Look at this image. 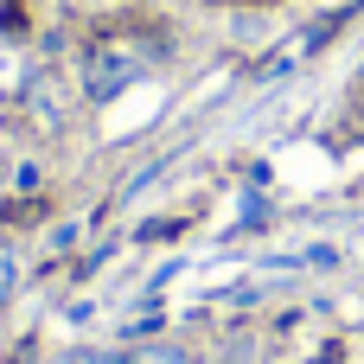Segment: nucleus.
Returning a JSON list of instances; mask_svg holds the SVG:
<instances>
[{"label": "nucleus", "mask_w": 364, "mask_h": 364, "mask_svg": "<svg viewBox=\"0 0 364 364\" xmlns=\"http://www.w3.org/2000/svg\"><path fill=\"white\" fill-rule=\"evenodd\" d=\"M147 70H154V45L147 38H96L90 58H83V96L90 102H115Z\"/></svg>", "instance_id": "obj_1"}, {"label": "nucleus", "mask_w": 364, "mask_h": 364, "mask_svg": "<svg viewBox=\"0 0 364 364\" xmlns=\"http://www.w3.org/2000/svg\"><path fill=\"white\" fill-rule=\"evenodd\" d=\"M109 364H186V352L179 346H134V352H122V358Z\"/></svg>", "instance_id": "obj_2"}, {"label": "nucleus", "mask_w": 364, "mask_h": 364, "mask_svg": "<svg viewBox=\"0 0 364 364\" xmlns=\"http://www.w3.org/2000/svg\"><path fill=\"white\" fill-rule=\"evenodd\" d=\"M19 294V250L13 243H0V307Z\"/></svg>", "instance_id": "obj_3"}, {"label": "nucleus", "mask_w": 364, "mask_h": 364, "mask_svg": "<svg viewBox=\"0 0 364 364\" xmlns=\"http://www.w3.org/2000/svg\"><path fill=\"white\" fill-rule=\"evenodd\" d=\"M51 364H109V358H102L96 346H77V352H58V358H51Z\"/></svg>", "instance_id": "obj_4"}]
</instances>
